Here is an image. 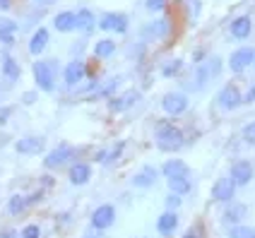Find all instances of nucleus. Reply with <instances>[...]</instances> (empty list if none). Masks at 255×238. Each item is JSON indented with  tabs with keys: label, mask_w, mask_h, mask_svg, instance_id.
I'll return each mask as SVG.
<instances>
[{
	"label": "nucleus",
	"mask_w": 255,
	"mask_h": 238,
	"mask_svg": "<svg viewBox=\"0 0 255 238\" xmlns=\"http://www.w3.org/2000/svg\"><path fill=\"white\" fill-rule=\"evenodd\" d=\"M243 212H246V210H243L241 205H236V207H231V210H229L227 217H229V219H241V217H243Z\"/></svg>",
	"instance_id": "35"
},
{
	"label": "nucleus",
	"mask_w": 255,
	"mask_h": 238,
	"mask_svg": "<svg viewBox=\"0 0 255 238\" xmlns=\"http://www.w3.org/2000/svg\"><path fill=\"white\" fill-rule=\"evenodd\" d=\"M253 58H255L253 48H241V51H236V53L231 56L229 65H231V70L234 72H241V70H246V68L253 63Z\"/></svg>",
	"instance_id": "8"
},
{
	"label": "nucleus",
	"mask_w": 255,
	"mask_h": 238,
	"mask_svg": "<svg viewBox=\"0 0 255 238\" xmlns=\"http://www.w3.org/2000/svg\"><path fill=\"white\" fill-rule=\"evenodd\" d=\"M251 34V17H239L231 24V36L234 39H246Z\"/></svg>",
	"instance_id": "16"
},
{
	"label": "nucleus",
	"mask_w": 255,
	"mask_h": 238,
	"mask_svg": "<svg viewBox=\"0 0 255 238\" xmlns=\"http://www.w3.org/2000/svg\"><path fill=\"white\" fill-rule=\"evenodd\" d=\"M239 104H241V92L234 84H229V87H224L219 92V106L222 109H236Z\"/></svg>",
	"instance_id": "10"
},
{
	"label": "nucleus",
	"mask_w": 255,
	"mask_h": 238,
	"mask_svg": "<svg viewBox=\"0 0 255 238\" xmlns=\"http://www.w3.org/2000/svg\"><path fill=\"white\" fill-rule=\"evenodd\" d=\"M68 176H70V183H75V185H85V183L89 181V166H87V164H75Z\"/></svg>",
	"instance_id": "19"
},
{
	"label": "nucleus",
	"mask_w": 255,
	"mask_h": 238,
	"mask_svg": "<svg viewBox=\"0 0 255 238\" xmlns=\"http://www.w3.org/2000/svg\"><path fill=\"white\" fill-rule=\"evenodd\" d=\"M234 193H236V183L231 181V178H222V181L214 183V188H212V197L219 200V202H229L234 197Z\"/></svg>",
	"instance_id": "5"
},
{
	"label": "nucleus",
	"mask_w": 255,
	"mask_h": 238,
	"mask_svg": "<svg viewBox=\"0 0 255 238\" xmlns=\"http://www.w3.org/2000/svg\"><path fill=\"white\" fill-rule=\"evenodd\" d=\"M0 238H14L12 231H7V234H0Z\"/></svg>",
	"instance_id": "43"
},
{
	"label": "nucleus",
	"mask_w": 255,
	"mask_h": 238,
	"mask_svg": "<svg viewBox=\"0 0 255 238\" xmlns=\"http://www.w3.org/2000/svg\"><path fill=\"white\" fill-rule=\"evenodd\" d=\"M22 101H24V104H34V101H36V92H27V94L22 97Z\"/></svg>",
	"instance_id": "36"
},
{
	"label": "nucleus",
	"mask_w": 255,
	"mask_h": 238,
	"mask_svg": "<svg viewBox=\"0 0 255 238\" xmlns=\"http://www.w3.org/2000/svg\"><path fill=\"white\" fill-rule=\"evenodd\" d=\"M48 39H51V36H48V29H43V27L36 29L34 36L29 39V53H31V56H41L43 48H46V43H48Z\"/></svg>",
	"instance_id": "12"
},
{
	"label": "nucleus",
	"mask_w": 255,
	"mask_h": 238,
	"mask_svg": "<svg viewBox=\"0 0 255 238\" xmlns=\"http://www.w3.org/2000/svg\"><path fill=\"white\" fill-rule=\"evenodd\" d=\"M72 149H68V147H58L56 152H51V154L46 156V166L48 168H56L60 166V164H65L68 159H72Z\"/></svg>",
	"instance_id": "15"
},
{
	"label": "nucleus",
	"mask_w": 255,
	"mask_h": 238,
	"mask_svg": "<svg viewBox=\"0 0 255 238\" xmlns=\"http://www.w3.org/2000/svg\"><path fill=\"white\" fill-rule=\"evenodd\" d=\"M156 144L164 152H176L183 147V132L173 125H159L156 127Z\"/></svg>",
	"instance_id": "1"
},
{
	"label": "nucleus",
	"mask_w": 255,
	"mask_h": 238,
	"mask_svg": "<svg viewBox=\"0 0 255 238\" xmlns=\"http://www.w3.org/2000/svg\"><path fill=\"white\" fill-rule=\"evenodd\" d=\"M22 207H24V200H22L19 195H14L12 200H10V205H7L10 214H19V212H22Z\"/></svg>",
	"instance_id": "30"
},
{
	"label": "nucleus",
	"mask_w": 255,
	"mask_h": 238,
	"mask_svg": "<svg viewBox=\"0 0 255 238\" xmlns=\"http://www.w3.org/2000/svg\"><path fill=\"white\" fill-rule=\"evenodd\" d=\"M137 99H140L137 92H128V94H123V97H118L111 101V109H114V111H123V109H128L130 104H135Z\"/></svg>",
	"instance_id": "25"
},
{
	"label": "nucleus",
	"mask_w": 255,
	"mask_h": 238,
	"mask_svg": "<svg viewBox=\"0 0 255 238\" xmlns=\"http://www.w3.org/2000/svg\"><path fill=\"white\" fill-rule=\"evenodd\" d=\"M183 238H200V234H198V229H193V231H190V234H185Z\"/></svg>",
	"instance_id": "40"
},
{
	"label": "nucleus",
	"mask_w": 255,
	"mask_h": 238,
	"mask_svg": "<svg viewBox=\"0 0 255 238\" xmlns=\"http://www.w3.org/2000/svg\"><path fill=\"white\" fill-rule=\"evenodd\" d=\"M144 5H147L149 12H161V10L166 7V0H147Z\"/></svg>",
	"instance_id": "32"
},
{
	"label": "nucleus",
	"mask_w": 255,
	"mask_h": 238,
	"mask_svg": "<svg viewBox=\"0 0 255 238\" xmlns=\"http://www.w3.org/2000/svg\"><path fill=\"white\" fill-rule=\"evenodd\" d=\"M7 116H10V109H2V111H0V125L7 120Z\"/></svg>",
	"instance_id": "39"
},
{
	"label": "nucleus",
	"mask_w": 255,
	"mask_h": 238,
	"mask_svg": "<svg viewBox=\"0 0 255 238\" xmlns=\"http://www.w3.org/2000/svg\"><path fill=\"white\" fill-rule=\"evenodd\" d=\"M169 188H171V193L183 197L185 193L190 190V181H188L185 176H173V178H169Z\"/></svg>",
	"instance_id": "22"
},
{
	"label": "nucleus",
	"mask_w": 255,
	"mask_h": 238,
	"mask_svg": "<svg viewBox=\"0 0 255 238\" xmlns=\"http://www.w3.org/2000/svg\"><path fill=\"white\" fill-rule=\"evenodd\" d=\"M243 101H246V104H253V101H255V84L251 87V92L246 94V99H243Z\"/></svg>",
	"instance_id": "37"
},
{
	"label": "nucleus",
	"mask_w": 255,
	"mask_h": 238,
	"mask_svg": "<svg viewBox=\"0 0 255 238\" xmlns=\"http://www.w3.org/2000/svg\"><path fill=\"white\" fill-rule=\"evenodd\" d=\"M243 140L248 142V144H255V123H248V125L243 127Z\"/></svg>",
	"instance_id": "33"
},
{
	"label": "nucleus",
	"mask_w": 255,
	"mask_h": 238,
	"mask_svg": "<svg viewBox=\"0 0 255 238\" xmlns=\"http://www.w3.org/2000/svg\"><path fill=\"white\" fill-rule=\"evenodd\" d=\"M14 31H17V24H14V22H2V24H0V43H12Z\"/></svg>",
	"instance_id": "27"
},
{
	"label": "nucleus",
	"mask_w": 255,
	"mask_h": 238,
	"mask_svg": "<svg viewBox=\"0 0 255 238\" xmlns=\"http://www.w3.org/2000/svg\"><path fill=\"white\" fill-rule=\"evenodd\" d=\"M2 72L7 75L10 82H17V80H19V65L14 63V58H5V60H2Z\"/></svg>",
	"instance_id": "26"
},
{
	"label": "nucleus",
	"mask_w": 255,
	"mask_h": 238,
	"mask_svg": "<svg viewBox=\"0 0 255 238\" xmlns=\"http://www.w3.org/2000/svg\"><path fill=\"white\" fill-rule=\"evenodd\" d=\"M154 181H156V171L154 168H142L140 173L132 178V183L137 185V188H149V185H154Z\"/></svg>",
	"instance_id": "20"
},
{
	"label": "nucleus",
	"mask_w": 255,
	"mask_h": 238,
	"mask_svg": "<svg viewBox=\"0 0 255 238\" xmlns=\"http://www.w3.org/2000/svg\"><path fill=\"white\" fill-rule=\"evenodd\" d=\"M10 7V0H0V10H7Z\"/></svg>",
	"instance_id": "41"
},
{
	"label": "nucleus",
	"mask_w": 255,
	"mask_h": 238,
	"mask_svg": "<svg viewBox=\"0 0 255 238\" xmlns=\"http://www.w3.org/2000/svg\"><path fill=\"white\" fill-rule=\"evenodd\" d=\"M253 63H255V58H253Z\"/></svg>",
	"instance_id": "44"
},
{
	"label": "nucleus",
	"mask_w": 255,
	"mask_h": 238,
	"mask_svg": "<svg viewBox=\"0 0 255 238\" xmlns=\"http://www.w3.org/2000/svg\"><path fill=\"white\" fill-rule=\"evenodd\" d=\"M171 19H152L140 27V36L147 41H159V39H169L171 36Z\"/></svg>",
	"instance_id": "2"
},
{
	"label": "nucleus",
	"mask_w": 255,
	"mask_h": 238,
	"mask_svg": "<svg viewBox=\"0 0 255 238\" xmlns=\"http://www.w3.org/2000/svg\"><path fill=\"white\" fill-rule=\"evenodd\" d=\"M161 106H164V111L171 113V116H178V113H183L188 109V99L183 94H166V97L161 99Z\"/></svg>",
	"instance_id": "4"
},
{
	"label": "nucleus",
	"mask_w": 255,
	"mask_h": 238,
	"mask_svg": "<svg viewBox=\"0 0 255 238\" xmlns=\"http://www.w3.org/2000/svg\"><path fill=\"white\" fill-rule=\"evenodd\" d=\"M75 29H80V31L89 34V31L94 29V14L89 12V10H82V12H77V14H75Z\"/></svg>",
	"instance_id": "18"
},
{
	"label": "nucleus",
	"mask_w": 255,
	"mask_h": 238,
	"mask_svg": "<svg viewBox=\"0 0 255 238\" xmlns=\"http://www.w3.org/2000/svg\"><path fill=\"white\" fill-rule=\"evenodd\" d=\"M114 217L116 212L111 205H104V207H99V210L92 214V224H94V229H109V226L114 224Z\"/></svg>",
	"instance_id": "9"
},
{
	"label": "nucleus",
	"mask_w": 255,
	"mask_h": 238,
	"mask_svg": "<svg viewBox=\"0 0 255 238\" xmlns=\"http://www.w3.org/2000/svg\"><path fill=\"white\" fill-rule=\"evenodd\" d=\"M118 84H121V77H114V80H111L109 84H104V87H101L97 97H111V94H114V89L118 87Z\"/></svg>",
	"instance_id": "29"
},
{
	"label": "nucleus",
	"mask_w": 255,
	"mask_h": 238,
	"mask_svg": "<svg viewBox=\"0 0 255 238\" xmlns=\"http://www.w3.org/2000/svg\"><path fill=\"white\" fill-rule=\"evenodd\" d=\"M188 2H190V14L195 17L198 14V0H188Z\"/></svg>",
	"instance_id": "38"
},
{
	"label": "nucleus",
	"mask_w": 255,
	"mask_h": 238,
	"mask_svg": "<svg viewBox=\"0 0 255 238\" xmlns=\"http://www.w3.org/2000/svg\"><path fill=\"white\" fill-rule=\"evenodd\" d=\"M41 234H39V226H34V224H29L22 229V238H39Z\"/></svg>",
	"instance_id": "34"
},
{
	"label": "nucleus",
	"mask_w": 255,
	"mask_h": 238,
	"mask_svg": "<svg viewBox=\"0 0 255 238\" xmlns=\"http://www.w3.org/2000/svg\"><path fill=\"white\" fill-rule=\"evenodd\" d=\"M176 224H178V217L173 214V212H166L164 217H159V234H171L173 229H176Z\"/></svg>",
	"instance_id": "24"
},
{
	"label": "nucleus",
	"mask_w": 255,
	"mask_h": 238,
	"mask_svg": "<svg viewBox=\"0 0 255 238\" xmlns=\"http://www.w3.org/2000/svg\"><path fill=\"white\" fill-rule=\"evenodd\" d=\"M34 77H36V84L41 87L43 92L53 89V70L46 63H34Z\"/></svg>",
	"instance_id": "6"
},
{
	"label": "nucleus",
	"mask_w": 255,
	"mask_h": 238,
	"mask_svg": "<svg viewBox=\"0 0 255 238\" xmlns=\"http://www.w3.org/2000/svg\"><path fill=\"white\" fill-rule=\"evenodd\" d=\"M53 27L58 29V31H72L75 29V12H58L56 19H53Z\"/></svg>",
	"instance_id": "17"
},
{
	"label": "nucleus",
	"mask_w": 255,
	"mask_h": 238,
	"mask_svg": "<svg viewBox=\"0 0 255 238\" xmlns=\"http://www.w3.org/2000/svg\"><path fill=\"white\" fill-rule=\"evenodd\" d=\"M188 173V166H185L183 161H178V159H171L164 164V176L166 178H173V176H185Z\"/></svg>",
	"instance_id": "21"
},
{
	"label": "nucleus",
	"mask_w": 255,
	"mask_h": 238,
	"mask_svg": "<svg viewBox=\"0 0 255 238\" xmlns=\"http://www.w3.org/2000/svg\"><path fill=\"white\" fill-rule=\"evenodd\" d=\"M17 152L19 154H41L43 152V140L41 137H24L17 142Z\"/></svg>",
	"instance_id": "14"
},
{
	"label": "nucleus",
	"mask_w": 255,
	"mask_h": 238,
	"mask_svg": "<svg viewBox=\"0 0 255 238\" xmlns=\"http://www.w3.org/2000/svg\"><path fill=\"white\" fill-rule=\"evenodd\" d=\"M181 65H183L181 60H171V63H166V65L161 68V75H164V77H171L173 72H176V70H178V68H181Z\"/></svg>",
	"instance_id": "31"
},
{
	"label": "nucleus",
	"mask_w": 255,
	"mask_h": 238,
	"mask_svg": "<svg viewBox=\"0 0 255 238\" xmlns=\"http://www.w3.org/2000/svg\"><path fill=\"white\" fill-rule=\"evenodd\" d=\"M231 238H255V231L251 226H236L231 231Z\"/></svg>",
	"instance_id": "28"
},
{
	"label": "nucleus",
	"mask_w": 255,
	"mask_h": 238,
	"mask_svg": "<svg viewBox=\"0 0 255 238\" xmlns=\"http://www.w3.org/2000/svg\"><path fill=\"white\" fill-rule=\"evenodd\" d=\"M34 2H39V5H53L56 0H34Z\"/></svg>",
	"instance_id": "42"
},
{
	"label": "nucleus",
	"mask_w": 255,
	"mask_h": 238,
	"mask_svg": "<svg viewBox=\"0 0 255 238\" xmlns=\"http://www.w3.org/2000/svg\"><path fill=\"white\" fill-rule=\"evenodd\" d=\"M251 178H253V166L248 161L234 164V168H231V181L236 183V185H246Z\"/></svg>",
	"instance_id": "11"
},
{
	"label": "nucleus",
	"mask_w": 255,
	"mask_h": 238,
	"mask_svg": "<svg viewBox=\"0 0 255 238\" xmlns=\"http://www.w3.org/2000/svg\"><path fill=\"white\" fill-rule=\"evenodd\" d=\"M99 27L104 31H118V34H123L128 29V19H126V14H121V12H106L99 19Z\"/></svg>",
	"instance_id": "3"
},
{
	"label": "nucleus",
	"mask_w": 255,
	"mask_h": 238,
	"mask_svg": "<svg viewBox=\"0 0 255 238\" xmlns=\"http://www.w3.org/2000/svg\"><path fill=\"white\" fill-rule=\"evenodd\" d=\"M87 75V68L85 63H80V60H72V63H68V68H65V84H77L80 80H85Z\"/></svg>",
	"instance_id": "13"
},
{
	"label": "nucleus",
	"mask_w": 255,
	"mask_h": 238,
	"mask_svg": "<svg viewBox=\"0 0 255 238\" xmlns=\"http://www.w3.org/2000/svg\"><path fill=\"white\" fill-rule=\"evenodd\" d=\"M114 51H116V43L111 41V39H101V41L94 46V56L101 58V60H104V58H111Z\"/></svg>",
	"instance_id": "23"
},
{
	"label": "nucleus",
	"mask_w": 255,
	"mask_h": 238,
	"mask_svg": "<svg viewBox=\"0 0 255 238\" xmlns=\"http://www.w3.org/2000/svg\"><path fill=\"white\" fill-rule=\"evenodd\" d=\"M219 70H222V63H219L217 58H207V60L202 63V68L198 70V84L200 87H202V84H207L212 77L219 75Z\"/></svg>",
	"instance_id": "7"
}]
</instances>
